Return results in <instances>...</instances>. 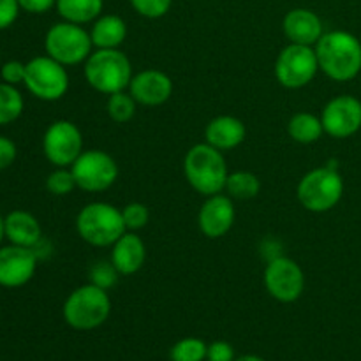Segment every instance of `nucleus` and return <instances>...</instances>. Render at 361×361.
<instances>
[{"label":"nucleus","instance_id":"obj_1","mask_svg":"<svg viewBox=\"0 0 361 361\" xmlns=\"http://www.w3.org/2000/svg\"><path fill=\"white\" fill-rule=\"evenodd\" d=\"M316 48L319 71L334 81H351L361 71V42L355 34L331 30L323 34Z\"/></svg>","mask_w":361,"mask_h":361},{"label":"nucleus","instance_id":"obj_2","mask_svg":"<svg viewBox=\"0 0 361 361\" xmlns=\"http://www.w3.org/2000/svg\"><path fill=\"white\" fill-rule=\"evenodd\" d=\"M183 173L189 185L204 197L222 192L229 175L224 152L207 141L194 145L183 157Z\"/></svg>","mask_w":361,"mask_h":361},{"label":"nucleus","instance_id":"obj_3","mask_svg":"<svg viewBox=\"0 0 361 361\" xmlns=\"http://www.w3.org/2000/svg\"><path fill=\"white\" fill-rule=\"evenodd\" d=\"M111 314V298L106 289L85 284L74 289L62 307L63 321L73 330L92 331L102 326Z\"/></svg>","mask_w":361,"mask_h":361},{"label":"nucleus","instance_id":"obj_4","mask_svg":"<svg viewBox=\"0 0 361 361\" xmlns=\"http://www.w3.org/2000/svg\"><path fill=\"white\" fill-rule=\"evenodd\" d=\"M83 73L87 83L104 95L127 90L133 80L129 56L118 48L92 51V55L85 60Z\"/></svg>","mask_w":361,"mask_h":361},{"label":"nucleus","instance_id":"obj_5","mask_svg":"<svg viewBox=\"0 0 361 361\" xmlns=\"http://www.w3.org/2000/svg\"><path fill=\"white\" fill-rule=\"evenodd\" d=\"M76 231L88 245L111 247L127 229L120 208L104 201H94L85 204L78 214Z\"/></svg>","mask_w":361,"mask_h":361},{"label":"nucleus","instance_id":"obj_6","mask_svg":"<svg viewBox=\"0 0 361 361\" xmlns=\"http://www.w3.org/2000/svg\"><path fill=\"white\" fill-rule=\"evenodd\" d=\"M296 196L305 210L324 214L341 203L344 196V180L335 166L316 168L302 176Z\"/></svg>","mask_w":361,"mask_h":361},{"label":"nucleus","instance_id":"obj_7","mask_svg":"<svg viewBox=\"0 0 361 361\" xmlns=\"http://www.w3.org/2000/svg\"><path fill=\"white\" fill-rule=\"evenodd\" d=\"M46 55L55 59L62 66H78L83 63L92 55L94 42L90 32L83 28V25L59 21L51 25L44 35Z\"/></svg>","mask_w":361,"mask_h":361},{"label":"nucleus","instance_id":"obj_8","mask_svg":"<svg viewBox=\"0 0 361 361\" xmlns=\"http://www.w3.org/2000/svg\"><path fill=\"white\" fill-rule=\"evenodd\" d=\"M25 87L39 101H60L69 90L67 67L49 55L34 56L27 62Z\"/></svg>","mask_w":361,"mask_h":361},{"label":"nucleus","instance_id":"obj_9","mask_svg":"<svg viewBox=\"0 0 361 361\" xmlns=\"http://www.w3.org/2000/svg\"><path fill=\"white\" fill-rule=\"evenodd\" d=\"M274 71L275 78L282 87L291 88V90L307 87L319 71L316 48L289 42V46H286L279 53Z\"/></svg>","mask_w":361,"mask_h":361},{"label":"nucleus","instance_id":"obj_10","mask_svg":"<svg viewBox=\"0 0 361 361\" xmlns=\"http://www.w3.org/2000/svg\"><path fill=\"white\" fill-rule=\"evenodd\" d=\"M71 171L78 189L85 192H104L118 178V164L104 150H83Z\"/></svg>","mask_w":361,"mask_h":361},{"label":"nucleus","instance_id":"obj_11","mask_svg":"<svg viewBox=\"0 0 361 361\" xmlns=\"http://www.w3.org/2000/svg\"><path fill=\"white\" fill-rule=\"evenodd\" d=\"M44 157L55 168H71L83 154V134L76 123L69 120H55L42 136Z\"/></svg>","mask_w":361,"mask_h":361},{"label":"nucleus","instance_id":"obj_12","mask_svg":"<svg viewBox=\"0 0 361 361\" xmlns=\"http://www.w3.org/2000/svg\"><path fill=\"white\" fill-rule=\"evenodd\" d=\"M263 282L271 298L281 303H293L305 291V274L295 259L277 256L264 268Z\"/></svg>","mask_w":361,"mask_h":361},{"label":"nucleus","instance_id":"obj_13","mask_svg":"<svg viewBox=\"0 0 361 361\" xmlns=\"http://www.w3.org/2000/svg\"><path fill=\"white\" fill-rule=\"evenodd\" d=\"M39 256L28 247L0 245V288L18 289L27 286L37 271Z\"/></svg>","mask_w":361,"mask_h":361},{"label":"nucleus","instance_id":"obj_14","mask_svg":"<svg viewBox=\"0 0 361 361\" xmlns=\"http://www.w3.org/2000/svg\"><path fill=\"white\" fill-rule=\"evenodd\" d=\"M321 122L328 136L351 137L361 129V101L353 95H337L323 108Z\"/></svg>","mask_w":361,"mask_h":361},{"label":"nucleus","instance_id":"obj_15","mask_svg":"<svg viewBox=\"0 0 361 361\" xmlns=\"http://www.w3.org/2000/svg\"><path fill=\"white\" fill-rule=\"evenodd\" d=\"M235 219L236 210L233 197L219 192L208 196L207 201L201 204L200 214H197V226L207 238L217 240L228 235L229 229L235 224Z\"/></svg>","mask_w":361,"mask_h":361},{"label":"nucleus","instance_id":"obj_16","mask_svg":"<svg viewBox=\"0 0 361 361\" xmlns=\"http://www.w3.org/2000/svg\"><path fill=\"white\" fill-rule=\"evenodd\" d=\"M129 92L137 104L161 106L169 101L173 94V81L166 73L159 69H145L134 74Z\"/></svg>","mask_w":361,"mask_h":361},{"label":"nucleus","instance_id":"obj_17","mask_svg":"<svg viewBox=\"0 0 361 361\" xmlns=\"http://www.w3.org/2000/svg\"><path fill=\"white\" fill-rule=\"evenodd\" d=\"M282 28H284L286 37L293 44L316 46L324 34L321 18L305 7H296L289 11L282 21Z\"/></svg>","mask_w":361,"mask_h":361},{"label":"nucleus","instance_id":"obj_18","mask_svg":"<svg viewBox=\"0 0 361 361\" xmlns=\"http://www.w3.org/2000/svg\"><path fill=\"white\" fill-rule=\"evenodd\" d=\"M147 259L145 242L134 231H126L111 245V263L120 275H134L143 268Z\"/></svg>","mask_w":361,"mask_h":361},{"label":"nucleus","instance_id":"obj_19","mask_svg":"<svg viewBox=\"0 0 361 361\" xmlns=\"http://www.w3.org/2000/svg\"><path fill=\"white\" fill-rule=\"evenodd\" d=\"M245 123L231 115H221L210 120L204 129V141L221 152L233 150L245 141Z\"/></svg>","mask_w":361,"mask_h":361},{"label":"nucleus","instance_id":"obj_20","mask_svg":"<svg viewBox=\"0 0 361 361\" xmlns=\"http://www.w3.org/2000/svg\"><path fill=\"white\" fill-rule=\"evenodd\" d=\"M6 240L14 245L34 249L42 240L41 222L25 210H13L6 215Z\"/></svg>","mask_w":361,"mask_h":361},{"label":"nucleus","instance_id":"obj_21","mask_svg":"<svg viewBox=\"0 0 361 361\" xmlns=\"http://www.w3.org/2000/svg\"><path fill=\"white\" fill-rule=\"evenodd\" d=\"M90 37L95 49H115L127 37V23L118 14H101L92 23Z\"/></svg>","mask_w":361,"mask_h":361},{"label":"nucleus","instance_id":"obj_22","mask_svg":"<svg viewBox=\"0 0 361 361\" xmlns=\"http://www.w3.org/2000/svg\"><path fill=\"white\" fill-rule=\"evenodd\" d=\"M55 9L63 21L87 25L101 16L104 0H56Z\"/></svg>","mask_w":361,"mask_h":361},{"label":"nucleus","instance_id":"obj_23","mask_svg":"<svg viewBox=\"0 0 361 361\" xmlns=\"http://www.w3.org/2000/svg\"><path fill=\"white\" fill-rule=\"evenodd\" d=\"M288 133L289 137H293L296 143L310 145L321 140V136L324 134V127L323 122H321V116H316L307 111H300L293 115L291 120H289Z\"/></svg>","mask_w":361,"mask_h":361},{"label":"nucleus","instance_id":"obj_24","mask_svg":"<svg viewBox=\"0 0 361 361\" xmlns=\"http://www.w3.org/2000/svg\"><path fill=\"white\" fill-rule=\"evenodd\" d=\"M25 109V99L18 87L0 81V126L14 123Z\"/></svg>","mask_w":361,"mask_h":361},{"label":"nucleus","instance_id":"obj_25","mask_svg":"<svg viewBox=\"0 0 361 361\" xmlns=\"http://www.w3.org/2000/svg\"><path fill=\"white\" fill-rule=\"evenodd\" d=\"M226 192L233 200H252L259 194L261 182L254 173L250 171H235L228 175L226 182Z\"/></svg>","mask_w":361,"mask_h":361},{"label":"nucleus","instance_id":"obj_26","mask_svg":"<svg viewBox=\"0 0 361 361\" xmlns=\"http://www.w3.org/2000/svg\"><path fill=\"white\" fill-rule=\"evenodd\" d=\"M137 102L136 99L130 95V92H116V94L108 95V102H106V111L108 116L115 123H127L134 118L136 115Z\"/></svg>","mask_w":361,"mask_h":361},{"label":"nucleus","instance_id":"obj_27","mask_svg":"<svg viewBox=\"0 0 361 361\" xmlns=\"http://www.w3.org/2000/svg\"><path fill=\"white\" fill-rule=\"evenodd\" d=\"M208 344L196 337H185L171 348V361H204L207 360Z\"/></svg>","mask_w":361,"mask_h":361},{"label":"nucleus","instance_id":"obj_28","mask_svg":"<svg viewBox=\"0 0 361 361\" xmlns=\"http://www.w3.org/2000/svg\"><path fill=\"white\" fill-rule=\"evenodd\" d=\"M46 189L53 196H67L74 189H78L71 168H55V171L49 173L46 178Z\"/></svg>","mask_w":361,"mask_h":361},{"label":"nucleus","instance_id":"obj_29","mask_svg":"<svg viewBox=\"0 0 361 361\" xmlns=\"http://www.w3.org/2000/svg\"><path fill=\"white\" fill-rule=\"evenodd\" d=\"M123 224H126L127 231H140L150 221V210L147 204L143 203H129L127 207L122 208Z\"/></svg>","mask_w":361,"mask_h":361},{"label":"nucleus","instance_id":"obj_30","mask_svg":"<svg viewBox=\"0 0 361 361\" xmlns=\"http://www.w3.org/2000/svg\"><path fill=\"white\" fill-rule=\"evenodd\" d=\"M133 9L148 20H159L171 9L173 0H129Z\"/></svg>","mask_w":361,"mask_h":361},{"label":"nucleus","instance_id":"obj_31","mask_svg":"<svg viewBox=\"0 0 361 361\" xmlns=\"http://www.w3.org/2000/svg\"><path fill=\"white\" fill-rule=\"evenodd\" d=\"M118 270L113 267L111 261H101V263L94 264L90 270V282L95 284L97 288L106 289L108 291L109 288L116 284L118 281Z\"/></svg>","mask_w":361,"mask_h":361},{"label":"nucleus","instance_id":"obj_32","mask_svg":"<svg viewBox=\"0 0 361 361\" xmlns=\"http://www.w3.org/2000/svg\"><path fill=\"white\" fill-rule=\"evenodd\" d=\"M25 74H27V63L20 60H7L0 66V78L4 83H9L18 87L25 83Z\"/></svg>","mask_w":361,"mask_h":361},{"label":"nucleus","instance_id":"obj_33","mask_svg":"<svg viewBox=\"0 0 361 361\" xmlns=\"http://www.w3.org/2000/svg\"><path fill=\"white\" fill-rule=\"evenodd\" d=\"M235 348L226 341H215L208 345L207 361H235Z\"/></svg>","mask_w":361,"mask_h":361},{"label":"nucleus","instance_id":"obj_34","mask_svg":"<svg viewBox=\"0 0 361 361\" xmlns=\"http://www.w3.org/2000/svg\"><path fill=\"white\" fill-rule=\"evenodd\" d=\"M20 4L18 0H0V32L13 27L20 16Z\"/></svg>","mask_w":361,"mask_h":361},{"label":"nucleus","instance_id":"obj_35","mask_svg":"<svg viewBox=\"0 0 361 361\" xmlns=\"http://www.w3.org/2000/svg\"><path fill=\"white\" fill-rule=\"evenodd\" d=\"M16 157H18L16 143H14L13 140H9V137L0 134V171L7 169L9 166H13L14 161H16Z\"/></svg>","mask_w":361,"mask_h":361},{"label":"nucleus","instance_id":"obj_36","mask_svg":"<svg viewBox=\"0 0 361 361\" xmlns=\"http://www.w3.org/2000/svg\"><path fill=\"white\" fill-rule=\"evenodd\" d=\"M21 11L30 14H44L56 6V0H18Z\"/></svg>","mask_w":361,"mask_h":361},{"label":"nucleus","instance_id":"obj_37","mask_svg":"<svg viewBox=\"0 0 361 361\" xmlns=\"http://www.w3.org/2000/svg\"><path fill=\"white\" fill-rule=\"evenodd\" d=\"M235 361H267V360H263L257 355H243V356H238V358H235Z\"/></svg>","mask_w":361,"mask_h":361},{"label":"nucleus","instance_id":"obj_38","mask_svg":"<svg viewBox=\"0 0 361 361\" xmlns=\"http://www.w3.org/2000/svg\"><path fill=\"white\" fill-rule=\"evenodd\" d=\"M4 240H6V217L0 215V245H2Z\"/></svg>","mask_w":361,"mask_h":361},{"label":"nucleus","instance_id":"obj_39","mask_svg":"<svg viewBox=\"0 0 361 361\" xmlns=\"http://www.w3.org/2000/svg\"><path fill=\"white\" fill-rule=\"evenodd\" d=\"M0 66H2V63H0Z\"/></svg>","mask_w":361,"mask_h":361}]
</instances>
